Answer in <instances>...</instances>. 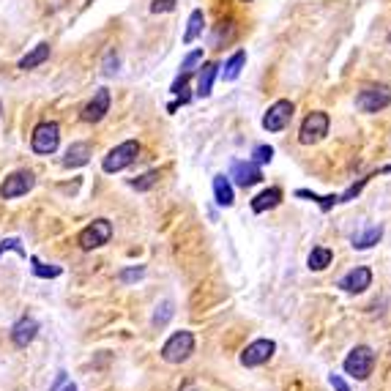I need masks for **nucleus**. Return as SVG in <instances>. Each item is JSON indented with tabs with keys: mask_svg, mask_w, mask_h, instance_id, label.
Returning a JSON list of instances; mask_svg holds the SVG:
<instances>
[{
	"mask_svg": "<svg viewBox=\"0 0 391 391\" xmlns=\"http://www.w3.org/2000/svg\"><path fill=\"white\" fill-rule=\"evenodd\" d=\"M60 145V126L55 121H41L30 134V151L36 156H52Z\"/></svg>",
	"mask_w": 391,
	"mask_h": 391,
	"instance_id": "nucleus-1",
	"label": "nucleus"
},
{
	"mask_svg": "<svg viewBox=\"0 0 391 391\" xmlns=\"http://www.w3.org/2000/svg\"><path fill=\"white\" fill-rule=\"evenodd\" d=\"M192 353H195V334L187 331V329H181V331H176V334L162 345V353H159V356H162L167 364H184Z\"/></svg>",
	"mask_w": 391,
	"mask_h": 391,
	"instance_id": "nucleus-2",
	"label": "nucleus"
},
{
	"mask_svg": "<svg viewBox=\"0 0 391 391\" xmlns=\"http://www.w3.org/2000/svg\"><path fill=\"white\" fill-rule=\"evenodd\" d=\"M137 156H140V143H137V140H126V143L115 145L112 151H107V156L102 159V170L110 173V176H112V173H121V170H126L129 165H134Z\"/></svg>",
	"mask_w": 391,
	"mask_h": 391,
	"instance_id": "nucleus-3",
	"label": "nucleus"
},
{
	"mask_svg": "<svg viewBox=\"0 0 391 391\" xmlns=\"http://www.w3.org/2000/svg\"><path fill=\"white\" fill-rule=\"evenodd\" d=\"M329 126H331L329 112H323V110L309 112V115L304 118L301 129H298V143H301V145H318L320 140H326Z\"/></svg>",
	"mask_w": 391,
	"mask_h": 391,
	"instance_id": "nucleus-4",
	"label": "nucleus"
},
{
	"mask_svg": "<svg viewBox=\"0 0 391 391\" xmlns=\"http://www.w3.org/2000/svg\"><path fill=\"white\" fill-rule=\"evenodd\" d=\"M345 372L351 375V378H356V381H367L370 375H372V370H375V353H372V348H367V345H356L351 353H348V359H345Z\"/></svg>",
	"mask_w": 391,
	"mask_h": 391,
	"instance_id": "nucleus-5",
	"label": "nucleus"
},
{
	"mask_svg": "<svg viewBox=\"0 0 391 391\" xmlns=\"http://www.w3.org/2000/svg\"><path fill=\"white\" fill-rule=\"evenodd\" d=\"M110 238H112V224H110V219H93L88 227L80 230L77 244H80V249L91 252V249H99V246L110 244Z\"/></svg>",
	"mask_w": 391,
	"mask_h": 391,
	"instance_id": "nucleus-6",
	"label": "nucleus"
},
{
	"mask_svg": "<svg viewBox=\"0 0 391 391\" xmlns=\"http://www.w3.org/2000/svg\"><path fill=\"white\" fill-rule=\"evenodd\" d=\"M391 104V88L389 85H367V88H362L359 91V96H356V107L362 110V112H381V110H386Z\"/></svg>",
	"mask_w": 391,
	"mask_h": 391,
	"instance_id": "nucleus-7",
	"label": "nucleus"
},
{
	"mask_svg": "<svg viewBox=\"0 0 391 391\" xmlns=\"http://www.w3.org/2000/svg\"><path fill=\"white\" fill-rule=\"evenodd\" d=\"M36 187V176L30 170H16L11 176H5V181L0 184V197L3 200H16V197L27 195Z\"/></svg>",
	"mask_w": 391,
	"mask_h": 391,
	"instance_id": "nucleus-8",
	"label": "nucleus"
},
{
	"mask_svg": "<svg viewBox=\"0 0 391 391\" xmlns=\"http://www.w3.org/2000/svg\"><path fill=\"white\" fill-rule=\"evenodd\" d=\"M290 118H293V102L279 99V102H274V104L265 110V115H263V129H265V132H285L287 123H290Z\"/></svg>",
	"mask_w": 391,
	"mask_h": 391,
	"instance_id": "nucleus-9",
	"label": "nucleus"
},
{
	"mask_svg": "<svg viewBox=\"0 0 391 391\" xmlns=\"http://www.w3.org/2000/svg\"><path fill=\"white\" fill-rule=\"evenodd\" d=\"M274 353H276V342H274V340H254V342L246 345V351L241 353V364H244V367H260V364H265Z\"/></svg>",
	"mask_w": 391,
	"mask_h": 391,
	"instance_id": "nucleus-10",
	"label": "nucleus"
},
{
	"mask_svg": "<svg viewBox=\"0 0 391 391\" xmlns=\"http://www.w3.org/2000/svg\"><path fill=\"white\" fill-rule=\"evenodd\" d=\"M227 178H233L238 187L249 189V187H254V184H260V181H263V170H260V165H257V162H233V165H230V176H227Z\"/></svg>",
	"mask_w": 391,
	"mask_h": 391,
	"instance_id": "nucleus-11",
	"label": "nucleus"
},
{
	"mask_svg": "<svg viewBox=\"0 0 391 391\" xmlns=\"http://www.w3.org/2000/svg\"><path fill=\"white\" fill-rule=\"evenodd\" d=\"M107 112H110V91H107V88H99V91L93 93V99L82 107L80 118H82L85 123H99Z\"/></svg>",
	"mask_w": 391,
	"mask_h": 391,
	"instance_id": "nucleus-12",
	"label": "nucleus"
},
{
	"mask_svg": "<svg viewBox=\"0 0 391 391\" xmlns=\"http://www.w3.org/2000/svg\"><path fill=\"white\" fill-rule=\"evenodd\" d=\"M340 287L345 293H364L367 287H372V271L367 265H356L353 271H348L342 279H340Z\"/></svg>",
	"mask_w": 391,
	"mask_h": 391,
	"instance_id": "nucleus-13",
	"label": "nucleus"
},
{
	"mask_svg": "<svg viewBox=\"0 0 391 391\" xmlns=\"http://www.w3.org/2000/svg\"><path fill=\"white\" fill-rule=\"evenodd\" d=\"M91 156H93V145L91 143H71L69 145V151H66V156H63V167L66 170H77V167H85L88 162H91Z\"/></svg>",
	"mask_w": 391,
	"mask_h": 391,
	"instance_id": "nucleus-14",
	"label": "nucleus"
},
{
	"mask_svg": "<svg viewBox=\"0 0 391 391\" xmlns=\"http://www.w3.org/2000/svg\"><path fill=\"white\" fill-rule=\"evenodd\" d=\"M202 63V49H195V52H189L187 58H184V63H181V74L176 77V82H173V93L176 96H181V91H187V82H189V77L195 74V69Z\"/></svg>",
	"mask_w": 391,
	"mask_h": 391,
	"instance_id": "nucleus-15",
	"label": "nucleus"
},
{
	"mask_svg": "<svg viewBox=\"0 0 391 391\" xmlns=\"http://www.w3.org/2000/svg\"><path fill=\"white\" fill-rule=\"evenodd\" d=\"M36 334H38V323H36L33 318H22V320H16L14 329H11V342H14L16 348H27V345L36 340Z\"/></svg>",
	"mask_w": 391,
	"mask_h": 391,
	"instance_id": "nucleus-16",
	"label": "nucleus"
},
{
	"mask_svg": "<svg viewBox=\"0 0 391 391\" xmlns=\"http://www.w3.org/2000/svg\"><path fill=\"white\" fill-rule=\"evenodd\" d=\"M216 74H219V63H202V66H200V74H197V96H200V99H208V96H211Z\"/></svg>",
	"mask_w": 391,
	"mask_h": 391,
	"instance_id": "nucleus-17",
	"label": "nucleus"
},
{
	"mask_svg": "<svg viewBox=\"0 0 391 391\" xmlns=\"http://www.w3.org/2000/svg\"><path fill=\"white\" fill-rule=\"evenodd\" d=\"M282 202V189L279 187H271V189H263L260 195L252 200V211L254 213H265L271 208H276Z\"/></svg>",
	"mask_w": 391,
	"mask_h": 391,
	"instance_id": "nucleus-18",
	"label": "nucleus"
},
{
	"mask_svg": "<svg viewBox=\"0 0 391 391\" xmlns=\"http://www.w3.org/2000/svg\"><path fill=\"white\" fill-rule=\"evenodd\" d=\"M213 197L222 208H230L235 202V192H233V184L227 176H213Z\"/></svg>",
	"mask_w": 391,
	"mask_h": 391,
	"instance_id": "nucleus-19",
	"label": "nucleus"
},
{
	"mask_svg": "<svg viewBox=\"0 0 391 391\" xmlns=\"http://www.w3.org/2000/svg\"><path fill=\"white\" fill-rule=\"evenodd\" d=\"M244 66H246V52H244V49L233 52V55L227 58L224 69H222V80H224V82H233V80H238V74H241V69H244Z\"/></svg>",
	"mask_w": 391,
	"mask_h": 391,
	"instance_id": "nucleus-20",
	"label": "nucleus"
},
{
	"mask_svg": "<svg viewBox=\"0 0 391 391\" xmlns=\"http://www.w3.org/2000/svg\"><path fill=\"white\" fill-rule=\"evenodd\" d=\"M47 58H49V44H36V47L19 60V69H22V71H30V69L41 66Z\"/></svg>",
	"mask_w": 391,
	"mask_h": 391,
	"instance_id": "nucleus-21",
	"label": "nucleus"
},
{
	"mask_svg": "<svg viewBox=\"0 0 391 391\" xmlns=\"http://www.w3.org/2000/svg\"><path fill=\"white\" fill-rule=\"evenodd\" d=\"M331 260H334V252H331V249L315 246V249L309 252V257H307V265H309V271H326V268L331 265Z\"/></svg>",
	"mask_w": 391,
	"mask_h": 391,
	"instance_id": "nucleus-22",
	"label": "nucleus"
},
{
	"mask_svg": "<svg viewBox=\"0 0 391 391\" xmlns=\"http://www.w3.org/2000/svg\"><path fill=\"white\" fill-rule=\"evenodd\" d=\"M381 238H383V227H381V224H378V227H370V230H364L362 235H353V249H370V246H375Z\"/></svg>",
	"mask_w": 391,
	"mask_h": 391,
	"instance_id": "nucleus-23",
	"label": "nucleus"
},
{
	"mask_svg": "<svg viewBox=\"0 0 391 391\" xmlns=\"http://www.w3.org/2000/svg\"><path fill=\"white\" fill-rule=\"evenodd\" d=\"M202 27H205V14L195 8L192 11V16H189V27H187V33H184V44H192L197 36L202 33Z\"/></svg>",
	"mask_w": 391,
	"mask_h": 391,
	"instance_id": "nucleus-24",
	"label": "nucleus"
},
{
	"mask_svg": "<svg viewBox=\"0 0 391 391\" xmlns=\"http://www.w3.org/2000/svg\"><path fill=\"white\" fill-rule=\"evenodd\" d=\"M30 263H33V274L38 279H55V276H60V265H47L38 257H30Z\"/></svg>",
	"mask_w": 391,
	"mask_h": 391,
	"instance_id": "nucleus-25",
	"label": "nucleus"
},
{
	"mask_svg": "<svg viewBox=\"0 0 391 391\" xmlns=\"http://www.w3.org/2000/svg\"><path fill=\"white\" fill-rule=\"evenodd\" d=\"M173 312H176V304H173V301H162V304L156 307V312H154V326H156V329L167 326L170 318H173Z\"/></svg>",
	"mask_w": 391,
	"mask_h": 391,
	"instance_id": "nucleus-26",
	"label": "nucleus"
},
{
	"mask_svg": "<svg viewBox=\"0 0 391 391\" xmlns=\"http://www.w3.org/2000/svg\"><path fill=\"white\" fill-rule=\"evenodd\" d=\"M156 181H159V170H148V173H143L137 181H132V189H137V192H148L151 187H156Z\"/></svg>",
	"mask_w": 391,
	"mask_h": 391,
	"instance_id": "nucleus-27",
	"label": "nucleus"
},
{
	"mask_svg": "<svg viewBox=\"0 0 391 391\" xmlns=\"http://www.w3.org/2000/svg\"><path fill=\"white\" fill-rule=\"evenodd\" d=\"M298 197H309V200H315V202H320V208L323 211H331L337 202H340V197H334V195H329V197H320V195H315V192H307V189H298L296 192Z\"/></svg>",
	"mask_w": 391,
	"mask_h": 391,
	"instance_id": "nucleus-28",
	"label": "nucleus"
},
{
	"mask_svg": "<svg viewBox=\"0 0 391 391\" xmlns=\"http://www.w3.org/2000/svg\"><path fill=\"white\" fill-rule=\"evenodd\" d=\"M143 274H145V265H132V268H123V271L118 274V279H121L123 285H129V282L143 279Z\"/></svg>",
	"mask_w": 391,
	"mask_h": 391,
	"instance_id": "nucleus-29",
	"label": "nucleus"
},
{
	"mask_svg": "<svg viewBox=\"0 0 391 391\" xmlns=\"http://www.w3.org/2000/svg\"><path fill=\"white\" fill-rule=\"evenodd\" d=\"M252 162H257V165H268L271 159H274V148L271 145H257L254 151H252Z\"/></svg>",
	"mask_w": 391,
	"mask_h": 391,
	"instance_id": "nucleus-30",
	"label": "nucleus"
},
{
	"mask_svg": "<svg viewBox=\"0 0 391 391\" xmlns=\"http://www.w3.org/2000/svg\"><path fill=\"white\" fill-rule=\"evenodd\" d=\"M8 249H11V252H16L19 257H27V252H25V246H22V241H19V238H5V241L0 244V254H3V252H8Z\"/></svg>",
	"mask_w": 391,
	"mask_h": 391,
	"instance_id": "nucleus-31",
	"label": "nucleus"
},
{
	"mask_svg": "<svg viewBox=\"0 0 391 391\" xmlns=\"http://www.w3.org/2000/svg\"><path fill=\"white\" fill-rule=\"evenodd\" d=\"M178 0H154L151 3V14H165V11H173Z\"/></svg>",
	"mask_w": 391,
	"mask_h": 391,
	"instance_id": "nucleus-32",
	"label": "nucleus"
},
{
	"mask_svg": "<svg viewBox=\"0 0 391 391\" xmlns=\"http://www.w3.org/2000/svg\"><path fill=\"white\" fill-rule=\"evenodd\" d=\"M115 71H118V55H115V49H110V52H107V60H104V74L112 77Z\"/></svg>",
	"mask_w": 391,
	"mask_h": 391,
	"instance_id": "nucleus-33",
	"label": "nucleus"
},
{
	"mask_svg": "<svg viewBox=\"0 0 391 391\" xmlns=\"http://www.w3.org/2000/svg\"><path fill=\"white\" fill-rule=\"evenodd\" d=\"M367 181H370V178H362V181H359V184H356V187H351V189H348V192H345V195L340 197V202H348V200H351V197H356V195H359V192H362V189H364V187H367Z\"/></svg>",
	"mask_w": 391,
	"mask_h": 391,
	"instance_id": "nucleus-34",
	"label": "nucleus"
},
{
	"mask_svg": "<svg viewBox=\"0 0 391 391\" xmlns=\"http://www.w3.org/2000/svg\"><path fill=\"white\" fill-rule=\"evenodd\" d=\"M329 383H331V386H334L337 391H351V389H348V383H345L340 375H331V378H329Z\"/></svg>",
	"mask_w": 391,
	"mask_h": 391,
	"instance_id": "nucleus-35",
	"label": "nucleus"
},
{
	"mask_svg": "<svg viewBox=\"0 0 391 391\" xmlns=\"http://www.w3.org/2000/svg\"><path fill=\"white\" fill-rule=\"evenodd\" d=\"M66 391H77V386H74V383H69V386H66Z\"/></svg>",
	"mask_w": 391,
	"mask_h": 391,
	"instance_id": "nucleus-36",
	"label": "nucleus"
},
{
	"mask_svg": "<svg viewBox=\"0 0 391 391\" xmlns=\"http://www.w3.org/2000/svg\"><path fill=\"white\" fill-rule=\"evenodd\" d=\"M184 391H195V386H192V383H187V386H184Z\"/></svg>",
	"mask_w": 391,
	"mask_h": 391,
	"instance_id": "nucleus-37",
	"label": "nucleus"
},
{
	"mask_svg": "<svg viewBox=\"0 0 391 391\" xmlns=\"http://www.w3.org/2000/svg\"><path fill=\"white\" fill-rule=\"evenodd\" d=\"M389 41H391V33H389Z\"/></svg>",
	"mask_w": 391,
	"mask_h": 391,
	"instance_id": "nucleus-38",
	"label": "nucleus"
}]
</instances>
